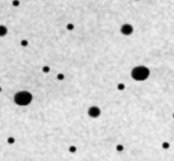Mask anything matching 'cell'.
<instances>
[{"instance_id": "cell-10", "label": "cell", "mask_w": 174, "mask_h": 161, "mask_svg": "<svg viewBox=\"0 0 174 161\" xmlns=\"http://www.w3.org/2000/svg\"><path fill=\"white\" fill-rule=\"evenodd\" d=\"M67 30H70L71 31V30H73V29L74 28V26L71 23L67 24Z\"/></svg>"}, {"instance_id": "cell-17", "label": "cell", "mask_w": 174, "mask_h": 161, "mask_svg": "<svg viewBox=\"0 0 174 161\" xmlns=\"http://www.w3.org/2000/svg\"><path fill=\"white\" fill-rule=\"evenodd\" d=\"M135 1H138V0H135Z\"/></svg>"}, {"instance_id": "cell-1", "label": "cell", "mask_w": 174, "mask_h": 161, "mask_svg": "<svg viewBox=\"0 0 174 161\" xmlns=\"http://www.w3.org/2000/svg\"><path fill=\"white\" fill-rule=\"evenodd\" d=\"M33 100V95L28 91H20L14 96V101L19 106H28L31 103Z\"/></svg>"}, {"instance_id": "cell-2", "label": "cell", "mask_w": 174, "mask_h": 161, "mask_svg": "<svg viewBox=\"0 0 174 161\" xmlns=\"http://www.w3.org/2000/svg\"><path fill=\"white\" fill-rule=\"evenodd\" d=\"M149 70L146 66H136L132 69V77L136 81H144L149 76Z\"/></svg>"}, {"instance_id": "cell-16", "label": "cell", "mask_w": 174, "mask_h": 161, "mask_svg": "<svg viewBox=\"0 0 174 161\" xmlns=\"http://www.w3.org/2000/svg\"><path fill=\"white\" fill-rule=\"evenodd\" d=\"M1 90H2V88H1V87H0V91H1Z\"/></svg>"}, {"instance_id": "cell-7", "label": "cell", "mask_w": 174, "mask_h": 161, "mask_svg": "<svg viewBox=\"0 0 174 161\" xmlns=\"http://www.w3.org/2000/svg\"><path fill=\"white\" fill-rule=\"evenodd\" d=\"M64 78H65V76H64V74H62V73L57 74V79H59V80H63Z\"/></svg>"}, {"instance_id": "cell-12", "label": "cell", "mask_w": 174, "mask_h": 161, "mask_svg": "<svg viewBox=\"0 0 174 161\" xmlns=\"http://www.w3.org/2000/svg\"><path fill=\"white\" fill-rule=\"evenodd\" d=\"M116 150L119 152L123 151L124 150V147H123L122 145H118L117 147H116Z\"/></svg>"}, {"instance_id": "cell-11", "label": "cell", "mask_w": 174, "mask_h": 161, "mask_svg": "<svg viewBox=\"0 0 174 161\" xmlns=\"http://www.w3.org/2000/svg\"><path fill=\"white\" fill-rule=\"evenodd\" d=\"M12 5H13V6H15V7H17V6H19L20 5V2L18 0H14L13 3H12Z\"/></svg>"}, {"instance_id": "cell-4", "label": "cell", "mask_w": 174, "mask_h": 161, "mask_svg": "<svg viewBox=\"0 0 174 161\" xmlns=\"http://www.w3.org/2000/svg\"><path fill=\"white\" fill-rule=\"evenodd\" d=\"M88 114H89L90 117L91 118H97L100 116L101 114V110L98 107H90L88 110Z\"/></svg>"}, {"instance_id": "cell-5", "label": "cell", "mask_w": 174, "mask_h": 161, "mask_svg": "<svg viewBox=\"0 0 174 161\" xmlns=\"http://www.w3.org/2000/svg\"><path fill=\"white\" fill-rule=\"evenodd\" d=\"M8 33V29L5 26L0 25V37H4Z\"/></svg>"}, {"instance_id": "cell-14", "label": "cell", "mask_w": 174, "mask_h": 161, "mask_svg": "<svg viewBox=\"0 0 174 161\" xmlns=\"http://www.w3.org/2000/svg\"><path fill=\"white\" fill-rule=\"evenodd\" d=\"M162 147H163V148H165V149L168 148V147H170L169 143H168V142H164V143L162 144Z\"/></svg>"}, {"instance_id": "cell-9", "label": "cell", "mask_w": 174, "mask_h": 161, "mask_svg": "<svg viewBox=\"0 0 174 161\" xmlns=\"http://www.w3.org/2000/svg\"><path fill=\"white\" fill-rule=\"evenodd\" d=\"M50 70H51V68H50L48 66H44L42 68V71L44 72H49Z\"/></svg>"}, {"instance_id": "cell-3", "label": "cell", "mask_w": 174, "mask_h": 161, "mask_svg": "<svg viewBox=\"0 0 174 161\" xmlns=\"http://www.w3.org/2000/svg\"><path fill=\"white\" fill-rule=\"evenodd\" d=\"M120 32L126 36H129L133 33V27L131 24H124L120 27Z\"/></svg>"}, {"instance_id": "cell-15", "label": "cell", "mask_w": 174, "mask_h": 161, "mask_svg": "<svg viewBox=\"0 0 174 161\" xmlns=\"http://www.w3.org/2000/svg\"><path fill=\"white\" fill-rule=\"evenodd\" d=\"M15 142V139L13 137H9L8 138V143L10 144H13Z\"/></svg>"}, {"instance_id": "cell-6", "label": "cell", "mask_w": 174, "mask_h": 161, "mask_svg": "<svg viewBox=\"0 0 174 161\" xmlns=\"http://www.w3.org/2000/svg\"><path fill=\"white\" fill-rule=\"evenodd\" d=\"M21 46H23V47H26V46H28V42L27 41V40H21Z\"/></svg>"}, {"instance_id": "cell-13", "label": "cell", "mask_w": 174, "mask_h": 161, "mask_svg": "<svg viewBox=\"0 0 174 161\" xmlns=\"http://www.w3.org/2000/svg\"><path fill=\"white\" fill-rule=\"evenodd\" d=\"M76 150H77V148H76V147H74V146H71V147H69V152H71V153H75Z\"/></svg>"}, {"instance_id": "cell-8", "label": "cell", "mask_w": 174, "mask_h": 161, "mask_svg": "<svg viewBox=\"0 0 174 161\" xmlns=\"http://www.w3.org/2000/svg\"><path fill=\"white\" fill-rule=\"evenodd\" d=\"M125 88H126V86H125L124 84H119V85H118V90H125Z\"/></svg>"}, {"instance_id": "cell-18", "label": "cell", "mask_w": 174, "mask_h": 161, "mask_svg": "<svg viewBox=\"0 0 174 161\" xmlns=\"http://www.w3.org/2000/svg\"><path fill=\"white\" fill-rule=\"evenodd\" d=\"M173 118H174V114H173Z\"/></svg>"}]
</instances>
